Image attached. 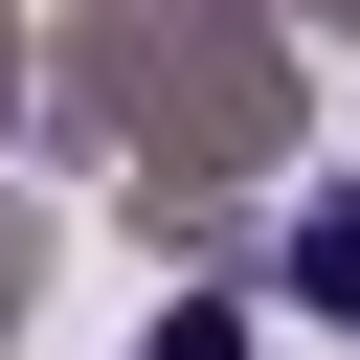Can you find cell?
<instances>
[{
  "label": "cell",
  "mask_w": 360,
  "mask_h": 360,
  "mask_svg": "<svg viewBox=\"0 0 360 360\" xmlns=\"http://www.w3.org/2000/svg\"><path fill=\"white\" fill-rule=\"evenodd\" d=\"M135 360H270V338H248V315H202V292H180V315H158V338H135Z\"/></svg>",
  "instance_id": "obj_2"
},
{
  "label": "cell",
  "mask_w": 360,
  "mask_h": 360,
  "mask_svg": "<svg viewBox=\"0 0 360 360\" xmlns=\"http://www.w3.org/2000/svg\"><path fill=\"white\" fill-rule=\"evenodd\" d=\"M292 292H315V315H360V202H315V225H292Z\"/></svg>",
  "instance_id": "obj_1"
}]
</instances>
